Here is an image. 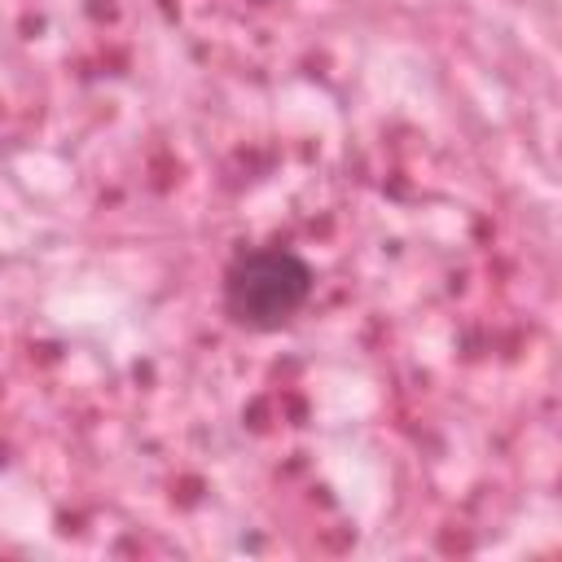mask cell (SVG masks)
Listing matches in <instances>:
<instances>
[{"mask_svg": "<svg viewBox=\"0 0 562 562\" xmlns=\"http://www.w3.org/2000/svg\"><path fill=\"white\" fill-rule=\"evenodd\" d=\"M312 294V268L281 246L246 250L224 272V312L250 329L285 325Z\"/></svg>", "mask_w": 562, "mask_h": 562, "instance_id": "6da1fadb", "label": "cell"}]
</instances>
